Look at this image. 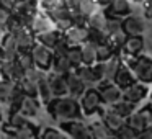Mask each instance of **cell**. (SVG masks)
<instances>
[{
  "instance_id": "obj_38",
  "label": "cell",
  "mask_w": 152,
  "mask_h": 139,
  "mask_svg": "<svg viewBox=\"0 0 152 139\" xmlns=\"http://www.w3.org/2000/svg\"><path fill=\"white\" fill-rule=\"evenodd\" d=\"M41 139H67L66 132H62V129L57 128H46L41 134Z\"/></svg>"
},
{
  "instance_id": "obj_15",
  "label": "cell",
  "mask_w": 152,
  "mask_h": 139,
  "mask_svg": "<svg viewBox=\"0 0 152 139\" xmlns=\"http://www.w3.org/2000/svg\"><path fill=\"white\" fill-rule=\"evenodd\" d=\"M48 80H49V85H51V90H53L54 98L70 97L66 75H57V74H54V72H48Z\"/></svg>"
},
{
  "instance_id": "obj_1",
  "label": "cell",
  "mask_w": 152,
  "mask_h": 139,
  "mask_svg": "<svg viewBox=\"0 0 152 139\" xmlns=\"http://www.w3.org/2000/svg\"><path fill=\"white\" fill-rule=\"evenodd\" d=\"M48 113L51 118L56 119L57 123H67V121H77L82 118L83 110L82 105L77 98L72 97H64V98H54L48 105Z\"/></svg>"
},
{
  "instance_id": "obj_16",
  "label": "cell",
  "mask_w": 152,
  "mask_h": 139,
  "mask_svg": "<svg viewBox=\"0 0 152 139\" xmlns=\"http://www.w3.org/2000/svg\"><path fill=\"white\" fill-rule=\"evenodd\" d=\"M123 92H124V100L137 105L142 100L147 98V95L151 93V89H149V85H145V83L136 82V83H132L131 87H128L126 90H123Z\"/></svg>"
},
{
  "instance_id": "obj_49",
  "label": "cell",
  "mask_w": 152,
  "mask_h": 139,
  "mask_svg": "<svg viewBox=\"0 0 152 139\" xmlns=\"http://www.w3.org/2000/svg\"><path fill=\"white\" fill-rule=\"evenodd\" d=\"M151 98H152V85H151Z\"/></svg>"
},
{
  "instance_id": "obj_35",
  "label": "cell",
  "mask_w": 152,
  "mask_h": 139,
  "mask_svg": "<svg viewBox=\"0 0 152 139\" xmlns=\"http://www.w3.org/2000/svg\"><path fill=\"white\" fill-rule=\"evenodd\" d=\"M18 87H20V90L25 93V97L38 98V83H33L28 79H23L21 82H18Z\"/></svg>"
},
{
  "instance_id": "obj_24",
  "label": "cell",
  "mask_w": 152,
  "mask_h": 139,
  "mask_svg": "<svg viewBox=\"0 0 152 139\" xmlns=\"http://www.w3.org/2000/svg\"><path fill=\"white\" fill-rule=\"evenodd\" d=\"M72 70H75V69H74V66L70 64V61L67 59V56H56L51 72L57 74V75H67V74H70Z\"/></svg>"
},
{
  "instance_id": "obj_26",
  "label": "cell",
  "mask_w": 152,
  "mask_h": 139,
  "mask_svg": "<svg viewBox=\"0 0 152 139\" xmlns=\"http://www.w3.org/2000/svg\"><path fill=\"white\" fill-rule=\"evenodd\" d=\"M38 111H39V102H38V98L25 97L23 103H21V108H20L21 115H25L26 118H33V116L38 115Z\"/></svg>"
},
{
  "instance_id": "obj_19",
  "label": "cell",
  "mask_w": 152,
  "mask_h": 139,
  "mask_svg": "<svg viewBox=\"0 0 152 139\" xmlns=\"http://www.w3.org/2000/svg\"><path fill=\"white\" fill-rule=\"evenodd\" d=\"M85 25L90 28L92 31H96V33H102L108 38L106 34V25H108V15L105 13V10H100L96 13H93L92 17L87 18Z\"/></svg>"
},
{
  "instance_id": "obj_20",
  "label": "cell",
  "mask_w": 152,
  "mask_h": 139,
  "mask_svg": "<svg viewBox=\"0 0 152 139\" xmlns=\"http://www.w3.org/2000/svg\"><path fill=\"white\" fill-rule=\"evenodd\" d=\"M136 82H137V79H136L132 69L128 66V64L123 62L121 67H119V70H118V74H116V77H115V83L119 87V89L126 90L128 87H131L132 83H136Z\"/></svg>"
},
{
  "instance_id": "obj_41",
  "label": "cell",
  "mask_w": 152,
  "mask_h": 139,
  "mask_svg": "<svg viewBox=\"0 0 152 139\" xmlns=\"http://www.w3.org/2000/svg\"><path fill=\"white\" fill-rule=\"evenodd\" d=\"M141 15L147 21H152V0H144L141 4Z\"/></svg>"
},
{
  "instance_id": "obj_37",
  "label": "cell",
  "mask_w": 152,
  "mask_h": 139,
  "mask_svg": "<svg viewBox=\"0 0 152 139\" xmlns=\"http://www.w3.org/2000/svg\"><path fill=\"white\" fill-rule=\"evenodd\" d=\"M119 31H124V30H123V20H119V18H113V17H108L106 34H108V36H111V34L119 33Z\"/></svg>"
},
{
  "instance_id": "obj_2",
  "label": "cell",
  "mask_w": 152,
  "mask_h": 139,
  "mask_svg": "<svg viewBox=\"0 0 152 139\" xmlns=\"http://www.w3.org/2000/svg\"><path fill=\"white\" fill-rule=\"evenodd\" d=\"M129 67L132 69L137 82L145 83V85H152V57L149 54H142V56L136 57Z\"/></svg>"
},
{
  "instance_id": "obj_25",
  "label": "cell",
  "mask_w": 152,
  "mask_h": 139,
  "mask_svg": "<svg viewBox=\"0 0 152 139\" xmlns=\"http://www.w3.org/2000/svg\"><path fill=\"white\" fill-rule=\"evenodd\" d=\"M75 72H77V75L82 79V82L85 83L88 89H93V87H96L98 85V82H96V79H95V74H93V69H92V66H80L79 69H75Z\"/></svg>"
},
{
  "instance_id": "obj_11",
  "label": "cell",
  "mask_w": 152,
  "mask_h": 139,
  "mask_svg": "<svg viewBox=\"0 0 152 139\" xmlns=\"http://www.w3.org/2000/svg\"><path fill=\"white\" fill-rule=\"evenodd\" d=\"M17 40V44L20 48V53H31L33 48L38 44V40H36V34L33 33L30 26H23L21 30L12 33Z\"/></svg>"
},
{
  "instance_id": "obj_6",
  "label": "cell",
  "mask_w": 152,
  "mask_h": 139,
  "mask_svg": "<svg viewBox=\"0 0 152 139\" xmlns=\"http://www.w3.org/2000/svg\"><path fill=\"white\" fill-rule=\"evenodd\" d=\"M80 105H82V110H83V115L90 116L93 113L100 111L102 110V105H103V100H102V93L96 87L93 89H88L83 97L80 98Z\"/></svg>"
},
{
  "instance_id": "obj_7",
  "label": "cell",
  "mask_w": 152,
  "mask_h": 139,
  "mask_svg": "<svg viewBox=\"0 0 152 139\" xmlns=\"http://www.w3.org/2000/svg\"><path fill=\"white\" fill-rule=\"evenodd\" d=\"M145 18L142 15H136L132 13L131 17L123 20V30L128 36H144L147 25H145Z\"/></svg>"
},
{
  "instance_id": "obj_23",
  "label": "cell",
  "mask_w": 152,
  "mask_h": 139,
  "mask_svg": "<svg viewBox=\"0 0 152 139\" xmlns=\"http://www.w3.org/2000/svg\"><path fill=\"white\" fill-rule=\"evenodd\" d=\"M38 98H39V100H41V103H44L46 106L54 100L53 90H51L49 80H48V74L39 80V82H38Z\"/></svg>"
},
{
  "instance_id": "obj_46",
  "label": "cell",
  "mask_w": 152,
  "mask_h": 139,
  "mask_svg": "<svg viewBox=\"0 0 152 139\" xmlns=\"http://www.w3.org/2000/svg\"><path fill=\"white\" fill-rule=\"evenodd\" d=\"M132 4H142V2H144V0H131Z\"/></svg>"
},
{
  "instance_id": "obj_43",
  "label": "cell",
  "mask_w": 152,
  "mask_h": 139,
  "mask_svg": "<svg viewBox=\"0 0 152 139\" xmlns=\"http://www.w3.org/2000/svg\"><path fill=\"white\" fill-rule=\"evenodd\" d=\"M136 139H152V126H151V128H147L145 131L139 132Z\"/></svg>"
},
{
  "instance_id": "obj_40",
  "label": "cell",
  "mask_w": 152,
  "mask_h": 139,
  "mask_svg": "<svg viewBox=\"0 0 152 139\" xmlns=\"http://www.w3.org/2000/svg\"><path fill=\"white\" fill-rule=\"evenodd\" d=\"M17 132V139H36V132L34 129L31 128V124L28 128H23V129H18Z\"/></svg>"
},
{
  "instance_id": "obj_45",
  "label": "cell",
  "mask_w": 152,
  "mask_h": 139,
  "mask_svg": "<svg viewBox=\"0 0 152 139\" xmlns=\"http://www.w3.org/2000/svg\"><path fill=\"white\" fill-rule=\"evenodd\" d=\"M96 2H98V4H100V7H102L103 10H105V8H108L110 5H111V2H113V0H96Z\"/></svg>"
},
{
  "instance_id": "obj_42",
  "label": "cell",
  "mask_w": 152,
  "mask_h": 139,
  "mask_svg": "<svg viewBox=\"0 0 152 139\" xmlns=\"http://www.w3.org/2000/svg\"><path fill=\"white\" fill-rule=\"evenodd\" d=\"M18 5V0H0V8H4V10H8L13 13L15 8Z\"/></svg>"
},
{
  "instance_id": "obj_36",
  "label": "cell",
  "mask_w": 152,
  "mask_h": 139,
  "mask_svg": "<svg viewBox=\"0 0 152 139\" xmlns=\"http://www.w3.org/2000/svg\"><path fill=\"white\" fill-rule=\"evenodd\" d=\"M17 62L21 66V69H23L25 72H28V70H31V69L36 67L34 59H33V54H31V53H20V54H18Z\"/></svg>"
},
{
  "instance_id": "obj_8",
  "label": "cell",
  "mask_w": 152,
  "mask_h": 139,
  "mask_svg": "<svg viewBox=\"0 0 152 139\" xmlns=\"http://www.w3.org/2000/svg\"><path fill=\"white\" fill-rule=\"evenodd\" d=\"M64 38L69 46H83L90 40V28L87 25H74L64 33Z\"/></svg>"
},
{
  "instance_id": "obj_34",
  "label": "cell",
  "mask_w": 152,
  "mask_h": 139,
  "mask_svg": "<svg viewBox=\"0 0 152 139\" xmlns=\"http://www.w3.org/2000/svg\"><path fill=\"white\" fill-rule=\"evenodd\" d=\"M96 51H98V62H108L110 59H113V57L118 54L108 43L100 44V46L96 48Z\"/></svg>"
},
{
  "instance_id": "obj_18",
  "label": "cell",
  "mask_w": 152,
  "mask_h": 139,
  "mask_svg": "<svg viewBox=\"0 0 152 139\" xmlns=\"http://www.w3.org/2000/svg\"><path fill=\"white\" fill-rule=\"evenodd\" d=\"M0 70H2V77L13 82H21L25 79V70L21 66L15 61V62H0Z\"/></svg>"
},
{
  "instance_id": "obj_12",
  "label": "cell",
  "mask_w": 152,
  "mask_h": 139,
  "mask_svg": "<svg viewBox=\"0 0 152 139\" xmlns=\"http://www.w3.org/2000/svg\"><path fill=\"white\" fill-rule=\"evenodd\" d=\"M105 13L108 17L124 20V18L132 15V2L131 0H113L111 5L105 8Z\"/></svg>"
},
{
  "instance_id": "obj_47",
  "label": "cell",
  "mask_w": 152,
  "mask_h": 139,
  "mask_svg": "<svg viewBox=\"0 0 152 139\" xmlns=\"http://www.w3.org/2000/svg\"><path fill=\"white\" fill-rule=\"evenodd\" d=\"M149 56H151V57H152V44H151V53H149Z\"/></svg>"
},
{
  "instance_id": "obj_28",
  "label": "cell",
  "mask_w": 152,
  "mask_h": 139,
  "mask_svg": "<svg viewBox=\"0 0 152 139\" xmlns=\"http://www.w3.org/2000/svg\"><path fill=\"white\" fill-rule=\"evenodd\" d=\"M82 56H83V64L85 66H95L98 62V51L93 43H85L82 46Z\"/></svg>"
},
{
  "instance_id": "obj_30",
  "label": "cell",
  "mask_w": 152,
  "mask_h": 139,
  "mask_svg": "<svg viewBox=\"0 0 152 139\" xmlns=\"http://www.w3.org/2000/svg\"><path fill=\"white\" fill-rule=\"evenodd\" d=\"M90 131H92L93 139H110L113 132L108 129V126L103 121H93L90 123Z\"/></svg>"
},
{
  "instance_id": "obj_5",
  "label": "cell",
  "mask_w": 152,
  "mask_h": 139,
  "mask_svg": "<svg viewBox=\"0 0 152 139\" xmlns=\"http://www.w3.org/2000/svg\"><path fill=\"white\" fill-rule=\"evenodd\" d=\"M126 123H128L129 128H131L132 131H136L137 134L142 132V131H145L147 128L152 126V106L147 105L142 110L136 111L134 115H131L128 119H126Z\"/></svg>"
},
{
  "instance_id": "obj_22",
  "label": "cell",
  "mask_w": 152,
  "mask_h": 139,
  "mask_svg": "<svg viewBox=\"0 0 152 139\" xmlns=\"http://www.w3.org/2000/svg\"><path fill=\"white\" fill-rule=\"evenodd\" d=\"M62 36H64V33H61L59 30H56V28H54V30H51V31H46V33L38 34L36 40H38V43H39V44L49 48V49H54V48H56V44L62 40Z\"/></svg>"
},
{
  "instance_id": "obj_31",
  "label": "cell",
  "mask_w": 152,
  "mask_h": 139,
  "mask_svg": "<svg viewBox=\"0 0 152 139\" xmlns=\"http://www.w3.org/2000/svg\"><path fill=\"white\" fill-rule=\"evenodd\" d=\"M17 89H18V83L17 82L2 77V83H0V98H2V102H8Z\"/></svg>"
},
{
  "instance_id": "obj_48",
  "label": "cell",
  "mask_w": 152,
  "mask_h": 139,
  "mask_svg": "<svg viewBox=\"0 0 152 139\" xmlns=\"http://www.w3.org/2000/svg\"><path fill=\"white\" fill-rule=\"evenodd\" d=\"M18 2H30V0H18Z\"/></svg>"
},
{
  "instance_id": "obj_21",
  "label": "cell",
  "mask_w": 152,
  "mask_h": 139,
  "mask_svg": "<svg viewBox=\"0 0 152 139\" xmlns=\"http://www.w3.org/2000/svg\"><path fill=\"white\" fill-rule=\"evenodd\" d=\"M102 121L105 123L106 126H108V129L113 132V134H116V132L119 131L121 128H124L128 123H126L124 118H121L119 115H116L115 111H113L111 108L105 110V111H102Z\"/></svg>"
},
{
  "instance_id": "obj_32",
  "label": "cell",
  "mask_w": 152,
  "mask_h": 139,
  "mask_svg": "<svg viewBox=\"0 0 152 139\" xmlns=\"http://www.w3.org/2000/svg\"><path fill=\"white\" fill-rule=\"evenodd\" d=\"M66 56H67V59L70 61V64L74 66V69H79L80 66H83L82 46H70Z\"/></svg>"
},
{
  "instance_id": "obj_4",
  "label": "cell",
  "mask_w": 152,
  "mask_h": 139,
  "mask_svg": "<svg viewBox=\"0 0 152 139\" xmlns=\"http://www.w3.org/2000/svg\"><path fill=\"white\" fill-rule=\"evenodd\" d=\"M96 89L100 90V93H102L103 105H106L108 108L113 106V105H116L118 102H121V100L124 98V92H123V89H119L115 82L103 80V82H100L98 85H96Z\"/></svg>"
},
{
  "instance_id": "obj_3",
  "label": "cell",
  "mask_w": 152,
  "mask_h": 139,
  "mask_svg": "<svg viewBox=\"0 0 152 139\" xmlns=\"http://www.w3.org/2000/svg\"><path fill=\"white\" fill-rule=\"evenodd\" d=\"M31 54H33L34 64H36V67L39 70H43V72H46V74L53 70V64H54V59H56V54H54L53 49H49V48H46V46L38 43L36 46L33 48Z\"/></svg>"
},
{
  "instance_id": "obj_27",
  "label": "cell",
  "mask_w": 152,
  "mask_h": 139,
  "mask_svg": "<svg viewBox=\"0 0 152 139\" xmlns=\"http://www.w3.org/2000/svg\"><path fill=\"white\" fill-rule=\"evenodd\" d=\"M110 108H111L116 115H119L121 118H124V119H128L131 115L136 113V105L131 103V102H128V100H124V98H123L121 102H118L116 105L110 106Z\"/></svg>"
},
{
  "instance_id": "obj_10",
  "label": "cell",
  "mask_w": 152,
  "mask_h": 139,
  "mask_svg": "<svg viewBox=\"0 0 152 139\" xmlns=\"http://www.w3.org/2000/svg\"><path fill=\"white\" fill-rule=\"evenodd\" d=\"M20 54V48L17 44V40L12 33L2 36V54H0V62H15Z\"/></svg>"
},
{
  "instance_id": "obj_17",
  "label": "cell",
  "mask_w": 152,
  "mask_h": 139,
  "mask_svg": "<svg viewBox=\"0 0 152 139\" xmlns=\"http://www.w3.org/2000/svg\"><path fill=\"white\" fill-rule=\"evenodd\" d=\"M66 80H67V85H69V93H70V97H72V98L80 100L83 97V93L88 90V87L82 82V79L77 75L75 70H72L70 74H67Z\"/></svg>"
},
{
  "instance_id": "obj_29",
  "label": "cell",
  "mask_w": 152,
  "mask_h": 139,
  "mask_svg": "<svg viewBox=\"0 0 152 139\" xmlns=\"http://www.w3.org/2000/svg\"><path fill=\"white\" fill-rule=\"evenodd\" d=\"M103 10L102 7H100V4L96 2V0H82L79 5V13L80 17H83L87 20L88 17H92L93 13H96V12Z\"/></svg>"
},
{
  "instance_id": "obj_13",
  "label": "cell",
  "mask_w": 152,
  "mask_h": 139,
  "mask_svg": "<svg viewBox=\"0 0 152 139\" xmlns=\"http://www.w3.org/2000/svg\"><path fill=\"white\" fill-rule=\"evenodd\" d=\"M144 51H145V38L144 36H129L124 48L118 54L119 56H128V57H139L144 54Z\"/></svg>"
},
{
  "instance_id": "obj_9",
  "label": "cell",
  "mask_w": 152,
  "mask_h": 139,
  "mask_svg": "<svg viewBox=\"0 0 152 139\" xmlns=\"http://www.w3.org/2000/svg\"><path fill=\"white\" fill-rule=\"evenodd\" d=\"M61 129L70 136L72 139H93L90 126H87L82 119L77 121H67L61 124Z\"/></svg>"
},
{
  "instance_id": "obj_50",
  "label": "cell",
  "mask_w": 152,
  "mask_h": 139,
  "mask_svg": "<svg viewBox=\"0 0 152 139\" xmlns=\"http://www.w3.org/2000/svg\"><path fill=\"white\" fill-rule=\"evenodd\" d=\"M151 106H152V102H151Z\"/></svg>"
},
{
  "instance_id": "obj_14",
  "label": "cell",
  "mask_w": 152,
  "mask_h": 139,
  "mask_svg": "<svg viewBox=\"0 0 152 139\" xmlns=\"http://www.w3.org/2000/svg\"><path fill=\"white\" fill-rule=\"evenodd\" d=\"M30 28L33 30V33L36 34H41V33H46V31H51L56 28V25H54L53 18L49 17V13L44 10H39L36 13V17L33 18V21H31Z\"/></svg>"
},
{
  "instance_id": "obj_44",
  "label": "cell",
  "mask_w": 152,
  "mask_h": 139,
  "mask_svg": "<svg viewBox=\"0 0 152 139\" xmlns=\"http://www.w3.org/2000/svg\"><path fill=\"white\" fill-rule=\"evenodd\" d=\"M2 139H17V132L15 131H8V129L4 128V131H2Z\"/></svg>"
},
{
  "instance_id": "obj_33",
  "label": "cell",
  "mask_w": 152,
  "mask_h": 139,
  "mask_svg": "<svg viewBox=\"0 0 152 139\" xmlns=\"http://www.w3.org/2000/svg\"><path fill=\"white\" fill-rule=\"evenodd\" d=\"M5 126H10L13 131H18V129L28 128V126H30V123H28V119H26V116H25V115H21L20 111H15L13 115H12L8 124H5Z\"/></svg>"
},
{
  "instance_id": "obj_39",
  "label": "cell",
  "mask_w": 152,
  "mask_h": 139,
  "mask_svg": "<svg viewBox=\"0 0 152 139\" xmlns=\"http://www.w3.org/2000/svg\"><path fill=\"white\" fill-rule=\"evenodd\" d=\"M93 69V74H95V79L96 82H103L106 79V67H105V62H96L95 66H92Z\"/></svg>"
}]
</instances>
